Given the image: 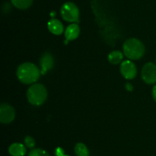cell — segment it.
Instances as JSON below:
<instances>
[{
  "label": "cell",
  "instance_id": "cell-8",
  "mask_svg": "<svg viewBox=\"0 0 156 156\" xmlns=\"http://www.w3.org/2000/svg\"><path fill=\"white\" fill-rule=\"evenodd\" d=\"M41 64V73L45 74L47 70H50L53 66V58L49 53H45L42 55L40 61Z\"/></svg>",
  "mask_w": 156,
  "mask_h": 156
},
{
  "label": "cell",
  "instance_id": "cell-17",
  "mask_svg": "<svg viewBox=\"0 0 156 156\" xmlns=\"http://www.w3.org/2000/svg\"><path fill=\"white\" fill-rule=\"evenodd\" d=\"M55 154H56V156H69L66 154L64 150L62 148H60V147H58V148H56V150H55Z\"/></svg>",
  "mask_w": 156,
  "mask_h": 156
},
{
  "label": "cell",
  "instance_id": "cell-13",
  "mask_svg": "<svg viewBox=\"0 0 156 156\" xmlns=\"http://www.w3.org/2000/svg\"><path fill=\"white\" fill-rule=\"evenodd\" d=\"M75 152L76 156H89V151L85 144L79 142L75 146Z\"/></svg>",
  "mask_w": 156,
  "mask_h": 156
},
{
  "label": "cell",
  "instance_id": "cell-9",
  "mask_svg": "<svg viewBox=\"0 0 156 156\" xmlns=\"http://www.w3.org/2000/svg\"><path fill=\"white\" fill-rule=\"evenodd\" d=\"M79 33H80V28H79V24L76 23H73V24H69L65 31V38L66 39V41L76 39L79 37Z\"/></svg>",
  "mask_w": 156,
  "mask_h": 156
},
{
  "label": "cell",
  "instance_id": "cell-19",
  "mask_svg": "<svg viewBox=\"0 0 156 156\" xmlns=\"http://www.w3.org/2000/svg\"><path fill=\"white\" fill-rule=\"evenodd\" d=\"M133 86L131 85L130 84H126V89L127 90H129V91H132L133 90Z\"/></svg>",
  "mask_w": 156,
  "mask_h": 156
},
{
  "label": "cell",
  "instance_id": "cell-4",
  "mask_svg": "<svg viewBox=\"0 0 156 156\" xmlns=\"http://www.w3.org/2000/svg\"><path fill=\"white\" fill-rule=\"evenodd\" d=\"M61 15L65 21L77 23L79 21V10L76 4L73 2L64 3L61 7Z\"/></svg>",
  "mask_w": 156,
  "mask_h": 156
},
{
  "label": "cell",
  "instance_id": "cell-2",
  "mask_svg": "<svg viewBox=\"0 0 156 156\" xmlns=\"http://www.w3.org/2000/svg\"><path fill=\"white\" fill-rule=\"evenodd\" d=\"M125 56L130 60H138L145 54L144 44L136 38L126 40L123 46Z\"/></svg>",
  "mask_w": 156,
  "mask_h": 156
},
{
  "label": "cell",
  "instance_id": "cell-16",
  "mask_svg": "<svg viewBox=\"0 0 156 156\" xmlns=\"http://www.w3.org/2000/svg\"><path fill=\"white\" fill-rule=\"evenodd\" d=\"M24 144L29 148H33L35 146V141L30 136H26L24 138Z\"/></svg>",
  "mask_w": 156,
  "mask_h": 156
},
{
  "label": "cell",
  "instance_id": "cell-18",
  "mask_svg": "<svg viewBox=\"0 0 156 156\" xmlns=\"http://www.w3.org/2000/svg\"><path fill=\"white\" fill-rule=\"evenodd\" d=\"M152 96H153L154 100L156 102V85L154 86L153 89H152Z\"/></svg>",
  "mask_w": 156,
  "mask_h": 156
},
{
  "label": "cell",
  "instance_id": "cell-10",
  "mask_svg": "<svg viewBox=\"0 0 156 156\" xmlns=\"http://www.w3.org/2000/svg\"><path fill=\"white\" fill-rule=\"evenodd\" d=\"M47 27L49 31L55 35H61L64 30L63 25L61 21L56 18H52L51 20H50L47 23Z\"/></svg>",
  "mask_w": 156,
  "mask_h": 156
},
{
  "label": "cell",
  "instance_id": "cell-7",
  "mask_svg": "<svg viewBox=\"0 0 156 156\" xmlns=\"http://www.w3.org/2000/svg\"><path fill=\"white\" fill-rule=\"evenodd\" d=\"M120 73L126 79L132 80L136 76V67L132 61L126 60L123 61L120 65Z\"/></svg>",
  "mask_w": 156,
  "mask_h": 156
},
{
  "label": "cell",
  "instance_id": "cell-3",
  "mask_svg": "<svg viewBox=\"0 0 156 156\" xmlns=\"http://www.w3.org/2000/svg\"><path fill=\"white\" fill-rule=\"evenodd\" d=\"M28 102L34 106L42 105L47 97V91L43 84H34L29 87L27 92Z\"/></svg>",
  "mask_w": 156,
  "mask_h": 156
},
{
  "label": "cell",
  "instance_id": "cell-5",
  "mask_svg": "<svg viewBox=\"0 0 156 156\" xmlns=\"http://www.w3.org/2000/svg\"><path fill=\"white\" fill-rule=\"evenodd\" d=\"M142 78L148 84L156 83V65L153 63H147L142 69Z\"/></svg>",
  "mask_w": 156,
  "mask_h": 156
},
{
  "label": "cell",
  "instance_id": "cell-14",
  "mask_svg": "<svg viewBox=\"0 0 156 156\" xmlns=\"http://www.w3.org/2000/svg\"><path fill=\"white\" fill-rule=\"evenodd\" d=\"M12 2L15 7L19 9H27L32 5L33 0H12Z\"/></svg>",
  "mask_w": 156,
  "mask_h": 156
},
{
  "label": "cell",
  "instance_id": "cell-15",
  "mask_svg": "<svg viewBox=\"0 0 156 156\" xmlns=\"http://www.w3.org/2000/svg\"><path fill=\"white\" fill-rule=\"evenodd\" d=\"M28 156H50L48 153L41 148H34L29 152Z\"/></svg>",
  "mask_w": 156,
  "mask_h": 156
},
{
  "label": "cell",
  "instance_id": "cell-1",
  "mask_svg": "<svg viewBox=\"0 0 156 156\" xmlns=\"http://www.w3.org/2000/svg\"><path fill=\"white\" fill-rule=\"evenodd\" d=\"M41 70L35 64L26 62L21 64L17 69V77L25 84H34L40 78Z\"/></svg>",
  "mask_w": 156,
  "mask_h": 156
},
{
  "label": "cell",
  "instance_id": "cell-12",
  "mask_svg": "<svg viewBox=\"0 0 156 156\" xmlns=\"http://www.w3.org/2000/svg\"><path fill=\"white\" fill-rule=\"evenodd\" d=\"M123 54L119 50H114L108 55V61L112 64H117L123 60Z\"/></svg>",
  "mask_w": 156,
  "mask_h": 156
},
{
  "label": "cell",
  "instance_id": "cell-11",
  "mask_svg": "<svg viewBox=\"0 0 156 156\" xmlns=\"http://www.w3.org/2000/svg\"><path fill=\"white\" fill-rule=\"evenodd\" d=\"M9 152L12 156H24L26 153V148L23 144L16 142L9 146Z\"/></svg>",
  "mask_w": 156,
  "mask_h": 156
},
{
  "label": "cell",
  "instance_id": "cell-6",
  "mask_svg": "<svg viewBox=\"0 0 156 156\" xmlns=\"http://www.w3.org/2000/svg\"><path fill=\"white\" fill-rule=\"evenodd\" d=\"M15 112L12 106L2 103L0 106V122L2 123H10L15 119Z\"/></svg>",
  "mask_w": 156,
  "mask_h": 156
}]
</instances>
